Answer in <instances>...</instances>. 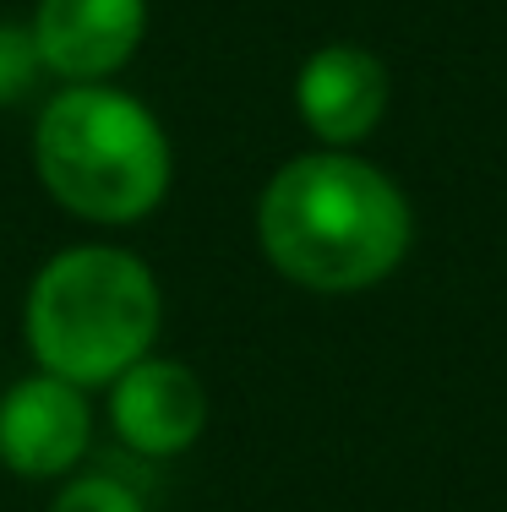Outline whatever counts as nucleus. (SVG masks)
Wrapping results in <instances>:
<instances>
[{
    "mask_svg": "<svg viewBox=\"0 0 507 512\" xmlns=\"http://www.w3.org/2000/svg\"><path fill=\"white\" fill-rule=\"evenodd\" d=\"M295 109L322 148H355L388 115V66L360 44H322L295 77Z\"/></svg>",
    "mask_w": 507,
    "mask_h": 512,
    "instance_id": "obj_7",
    "label": "nucleus"
},
{
    "mask_svg": "<svg viewBox=\"0 0 507 512\" xmlns=\"http://www.w3.org/2000/svg\"><path fill=\"white\" fill-rule=\"evenodd\" d=\"M50 512H148L131 485H120L115 474H77L55 491Z\"/></svg>",
    "mask_w": 507,
    "mask_h": 512,
    "instance_id": "obj_9",
    "label": "nucleus"
},
{
    "mask_svg": "<svg viewBox=\"0 0 507 512\" xmlns=\"http://www.w3.org/2000/svg\"><path fill=\"white\" fill-rule=\"evenodd\" d=\"M110 425L142 458H175L208 431V387L180 360H137L110 382Z\"/></svg>",
    "mask_w": 507,
    "mask_h": 512,
    "instance_id": "obj_6",
    "label": "nucleus"
},
{
    "mask_svg": "<svg viewBox=\"0 0 507 512\" xmlns=\"http://www.w3.org/2000/svg\"><path fill=\"white\" fill-rule=\"evenodd\" d=\"M257 240L289 284L360 295L409 256L415 213L393 175L344 148H322L273 169L257 202Z\"/></svg>",
    "mask_w": 507,
    "mask_h": 512,
    "instance_id": "obj_1",
    "label": "nucleus"
},
{
    "mask_svg": "<svg viewBox=\"0 0 507 512\" xmlns=\"http://www.w3.org/2000/svg\"><path fill=\"white\" fill-rule=\"evenodd\" d=\"M93 404L50 371L22 376L0 398V463L22 480H60L88 458Z\"/></svg>",
    "mask_w": 507,
    "mask_h": 512,
    "instance_id": "obj_4",
    "label": "nucleus"
},
{
    "mask_svg": "<svg viewBox=\"0 0 507 512\" xmlns=\"http://www.w3.org/2000/svg\"><path fill=\"white\" fill-rule=\"evenodd\" d=\"M39 186L88 224H137L169 197L175 153L142 99L110 82H66L33 126Z\"/></svg>",
    "mask_w": 507,
    "mask_h": 512,
    "instance_id": "obj_2",
    "label": "nucleus"
},
{
    "mask_svg": "<svg viewBox=\"0 0 507 512\" xmlns=\"http://www.w3.org/2000/svg\"><path fill=\"white\" fill-rule=\"evenodd\" d=\"M164 322L159 278L120 246H71L39 267L22 311V333L39 371L71 387H110L148 360Z\"/></svg>",
    "mask_w": 507,
    "mask_h": 512,
    "instance_id": "obj_3",
    "label": "nucleus"
},
{
    "mask_svg": "<svg viewBox=\"0 0 507 512\" xmlns=\"http://www.w3.org/2000/svg\"><path fill=\"white\" fill-rule=\"evenodd\" d=\"M28 28L60 82H110L142 50L148 0H39Z\"/></svg>",
    "mask_w": 507,
    "mask_h": 512,
    "instance_id": "obj_5",
    "label": "nucleus"
},
{
    "mask_svg": "<svg viewBox=\"0 0 507 512\" xmlns=\"http://www.w3.org/2000/svg\"><path fill=\"white\" fill-rule=\"evenodd\" d=\"M44 77V60H39V44H33V28L28 22H0V109L6 104H22Z\"/></svg>",
    "mask_w": 507,
    "mask_h": 512,
    "instance_id": "obj_8",
    "label": "nucleus"
}]
</instances>
